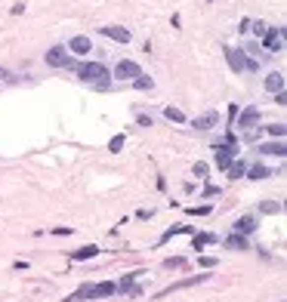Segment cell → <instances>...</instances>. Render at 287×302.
<instances>
[{"label":"cell","mask_w":287,"mask_h":302,"mask_svg":"<svg viewBox=\"0 0 287 302\" xmlns=\"http://www.w3.org/2000/svg\"><path fill=\"white\" fill-rule=\"evenodd\" d=\"M74 74L93 90H108L111 87V71L102 62H74Z\"/></svg>","instance_id":"obj_1"},{"label":"cell","mask_w":287,"mask_h":302,"mask_svg":"<svg viewBox=\"0 0 287 302\" xmlns=\"http://www.w3.org/2000/svg\"><path fill=\"white\" fill-rule=\"evenodd\" d=\"M225 62H228V68L232 71H238V74H244V71H256L259 68V62L256 59H250V56H244L241 50H235V46H225Z\"/></svg>","instance_id":"obj_2"},{"label":"cell","mask_w":287,"mask_h":302,"mask_svg":"<svg viewBox=\"0 0 287 302\" xmlns=\"http://www.w3.org/2000/svg\"><path fill=\"white\" fill-rule=\"evenodd\" d=\"M43 59H47V65H50V68H74V56L68 53L65 46H50Z\"/></svg>","instance_id":"obj_3"},{"label":"cell","mask_w":287,"mask_h":302,"mask_svg":"<svg viewBox=\"0 0 287 302\" xmlns=\"http://www.w3.org/2000/svg\"><path fill=\"white\" fill-rule=\"evenodd\" d=\"M235 118H238V126H241L244 133H256V130H259V118H262V114H259L256 105H250V108H244V111H238Z\"/></svg>","instance_id":"obj_4"},{"label":"cell","mask_w":287,"mask_h":302,"mask_svg":"<svg viewBox=\"0 0 287 302\" xmlns=\"http://www.w3.org/2000/svg\"><path fill=\"white\" fill-rule=\"evenodd\" d=\"M238 157V145H228V142H223V145H216V154H213V164L220 167L223 173L228 170V164Z\"/></svg>","instance_id":"obj_5"},{"label":"cell","mask_w":287,"mask_h":302,"mask_svg":"<svg viewBox=\"0 0 287 302\" xmlns=\"http://www.w3.org/2000/svg\"><path fill=\"white\" fill-rule=\"evenodd\" d=\"M262 46H266L269 53H281L284 50V28H266V34H262Z\"/></svg>","instance_id":"obj_6"},{"label":"cell","mask_w":287,"mask_h":302,"mask_svg":"<svg viewBox=\"0 0 287 302\" xmlns=\"http://www.w3.org/2000/svg\"><path fill=\"white\" fill-rule=\"evenodd\" d=\"M139 74H142L139 62H133V59H121L118 65H114V74H111V77H118V80H133V77H139Z\"/></svg>","instance_id":"obj_7"},{"label":"cell","mask_w":287,"mask_h":302,"mask_svg":"<svg viewBox=\"0 0 287 302\" xmlns=\"http://www.w3.org/2000/svg\"><path fill=\"white\" fill-rule=\"evenodd\" d=\"M207 281V274H191V277H186V281H176V284H170V287H164L158 293V299H164V296H170V293H176V290H186V287H194V284H204Z\"/></svg>","instance_id":"obj_8"},{"label":"cell","mask_w":287,"mask_h":302,"mask_svg":"<svg viewBox=\"0 0 287 302\" xmlns=\"http://www.w3.org/2000/svg\"><path fill=\"white\" fill-rule=\"evenodd\" d=\"M71 56H87V53H93V40L90 37H84V34H77V37H71L68 40V46H65Z\"/></svg>","instance_id":"obj_9"},{"label":"cell","mask_w":287,"mask_h":302,"mask_svg":"<svg viewBox=\"0 0 287 302\" xmlns=\"http://www.w3.org/2000/svg\"><path fill=\"white\" fill-rule=\"evenodd\" d=\"M99 34H105V37L114 40V43H130V37H133V34L127 28H121V25H105V28H99Z\"/></svg>","instance_id":"obj_10"},{"label":"cell","mask_w":287,"mask_h":302,"mask_svg":"<svg viewBox=\"0 0 287 302\" xmlns=\"http://www.w3.org/2000/svg\"><path fill=\"white\" fill-rule=\"evenodd\" d=\"M194 130H201V133H207V130H213L216 123H220V114L216 111H207V114H201V118H194V121H189Z\"/></svg>","instance_id":"obj_11"},{"label":"cell","mask_w":287,"mask_h":302,"mask_svg":"<svg viewBox=\"0 0 287 302\" xmlns=\"http://www.w3.org/2000/svg\"><path fill=\"white\" fill-rule=\"evenodd\" d=\"M254 231H256V216H254V213L241 216L238 222H235V235H244V238H250Z\"/></svg>","instance_id":"obj_12"},{"label":"cell","mask_w":287,"mask_h":302,"mask_svg":"<svg viewBox=\"0 0 287 302\" xmlns=\"http://www.w3.org/2000/svg\"><path fill=\"white\" fill-rule=\"evenodd\" d=\"M256 151H259V154H266V157H269V154H272V157H284V154H287V148H284L281 139H275V142H262Z\"/></svg>","instance_id":"obj_13"},{"label":"cell","mask_w":287,"mask_h":302,"mask_svg":"<svg viewBox=\"0 0 287 302\" xmlns=\"http://www.w3.org/2000/svg\"><path fill=\"white\" fill-rule=\"evenodd\" d=\"M223 247H225V250H238V253H244V250H250V241H247L244 235H235V231H232V235L223 241Z\"/></svg>","instance_id":"obj_14"},{"label":"cell","mask_w":287,"mask_h":302,"mask_svg":"<svg viewBox=\"0 0 287 302\" xmlns=\"http://www.w3.org/2000/svg\"><path fill=\"white\" fill-rule=\"evenodd\" d=\"M74 299H77V302H84V299H96V284H80L65 302H74Z\"/></svg>","instance_id":"obj_15"},{"label":"cell","mask_w":287,"mask_h":302,"mask_svg":"<svg viewBox=\"0 0 287 302\" xmlns=\"http://www.w3.org/2000/svg\"><path fill=\"white\" fill-rule=\"evenodd\" d=\"M262 84H266L269 92H281V90H284V74H281V71H269Z\"/></svg>","instance_id":"obj_16"},{"label":"cell","mask_w":287,"mask_h":302,"mask_svg":"<svg viewBox=\"0 0 287 302\" xmlns=\"http://www.w3.org/2000/svg\"><path fill=\"white\" fill-rule=\"evenodd\" d=\"M244 176L259 182V179H269V176H272V170H269L266 164H247V173H244Z\"/></svg>","instance_id":"obj_17"},{"label":"cell","mask_w":287,"mask_h":302,"mask_svg":"<svg viewBox=\"0 0 287 302\" xmlns=\"http://www.w3.org/2000/svg\"><path fill=\"white\" fill-rule=\"evenodd\" d=\"M93 256H99V247H96V243H87V247H80V250L71 253L74 262H87V259H93Z\"/></svg>","instance_id":"obj_18"},{"label":"cell","mask_w":287,"mask_h":302,"mask_svg":"<svg viewBox=\"0 0 287 302\" xmlns=\"http://www.w3.org/2000/svg\"><path fill=\"white\" fill-rule=\"evenodd\" d=\"M244 173H247V160H232L228 170H225V176L235 182V179H244Z\"/></svg>","instance_id":"obj_19"},{"label":"cell","mask_w":287,"mask_h":302,"mask_svg":"<svg viewBox=\"0 0 287 302\" xmlns=\"http://www.w3.org/2000/svg\"><path fill=\"white\" fill-rule=\"evenodd\" d=\"M281 210H284V207H281V201H272V197L259 204V213H266V216H278Z\"/></svg>","instance_id":"obj_20"},{"label":"cell","mask_w":287,"mask_h":302,"mask_svg":"<svg viewBox=\"0 0 287 302\" xmlns=\"http://www.w3.org/2000/svg\"><path fill=\"white\" fill-rule=\"evenodd\" d=\"M139 274H142V272H130V274H124L121 281H118V293H124V296H127V290L136 284V277H139Z\"/></svg>","instance_id":"obj_21"},{"label":"cell","mask_w":287,"mask_h":302,"mask_svg":"<svg viewBox=\"0 0 287 302\" xmlns=\"http://www.w3.org/2000/svg\"><path fill=\"white\" fill-rule=\"evenodd\" d=\"M164 118H167L170 123H189V118H186V114H182L179 108H173V105H170V108H164Z\"/></svg>","instance_id":"obj_22"},{"label":"cell","mask_w":287,"mask_h":302,"mask_svg":"<svg viewBox=\"0 0 287 302\" xmlns=\"http://www.w3.org/2000/svg\"><path fill=\"white\" fill-rule=\"evenodd\" d=\"M241 53H244V56H250V59H256V62L262 59V56H266V53H262V46H259L256 40H250V43H247V46H244V50H241Z\"/></svg>","instance_id":"obj_23"},{"label":"cell","mask_w":287,"mask_h":302,"mask_svg":"<svg viewBox=\"0 0 287 302\" xmlns=\"http://www.w3.org/2000/svg\"><path fill=\"white\" fill-rule=\"evenodd\" d=\"M173 235H194V228L191 225H173L170 231H164V238H160V241H170Z\"/></svg>","instance_id":"obj_24"},{"label":"cell","mask_w":287,"mask_h":302,"mask_svg":"<svg viewBox=\"0 0 287 302\" xmlns=\"http://www.w3.org/2000/svg\"><path fill=\"white\" fill-rule=\"evenodd\" d=\"M130 84H133L136 90H142V92H145V90H152V87H155V80L148 77V74H139V77H133Z\"/></svg>","instance_id":"obj_25"},{"label":"cell","mask_w":287,"mask_h":302,"mask_svg":"<svg viewBox=\"0 0 287 302\" xmlns=\"http://www.w3.org/2000/svg\"><path fill=\"white\" fill-rule=\"evenodd\" d=\"M186 259H182V256H170V259H164V269L167 272H179V269H186Z\"/></svg>","instance_id":"obj_26"},{"label":"cell","mask_w":287,"mask_h":302,"mask_svg":"<svg viewBox=\"0 0 287 302\" xmlns=\"http://www.w3.org/2000/svg\"><path fill=\"white\" fill-rule=\"evenodd\" d=\"M111 293H118V284H111V281L96 284V299H99V296H111Z\"/></svg>","instance_id":"obj_27"},{"label":"cell","mask_w":287,"mask_h":302,"mask_svg":"<svg viewBox=\"0 0 287 302\" xmlns=\"http://www.w3.org/2000/svg\"><path fill=\"white\" fill-rule=\"evenodd\" d=\"M262 130H266V133H269L272 139H284V133H287V126H284V123L278 121V123H269V126H262Z\"/></svg>","instance_id":"obj_28"},{"label":"cell","mask_w":287,"mask_h":302,"mask_svg":"<svg viewBox=\"0 0 287 302\" xmlns=\"http://www.w3.org/2000/svg\"><path fill=\"white\" fill-rule=\"evenodd\" d=\"M213 241H216L213 235H194V238H191V247H194V250H204V247L213 243Z\"/></svg>","instance_id":"obj_29"},{"label":"cell","mask_w":287,"mask_h":302,"mask_svg":"<svg viewBox=\"0 0 287 302\" xmlns=\"http://www.w3.org/2000/svg\"><path fill=\"white\" fill-rule=\"evenodd\" d=\"M124 142H127V136H124V133H118V136H111V142H108V151H111V154H118V151L124 148Z\"/></svg>","instance_id":"obj_30"},{"label":"cell","mask_w":287,"mask_h":302,"mask_svg":"<svg viewBox=\"0 0 287 302\" xmlns=\"http://www.w3.org/2000/svg\"><path fill=\"white\" fill-rule=\"evenodd\" d=\"M198 265H201V269H216V265H220V259H216V256H201Z\"/></svg>","instance_id":"obj_31"},{"label":"cell","mask_w":287,"mask_h":302,"mask_svg":"<svg viewBox=\"0 0 287 302\" xmlns=\"http://www.w3.org/2000/svg\"><path fill=\"white\" fill-rule=\"evenodd\" d=\"M207 170H210V167L204 164V160H198V164L191 167V173H194V176H198V179H204V176H207Z\"/></svg>","instance_id":"obj_32"},{"label":"cell","mask_w":287,"mask_h":302,"mask_svg":"<svg viewBox=\"0 0 287 302\" xmlns=\"http://www.w3.org/2000/svg\"><path fill=\"white\" fill-rule=\"evenodd\" d=\"M50 235H59V238H68V235H74V228H71V225H59V228H50Z\"/></svg>","instance_id":"obj_33"},{"label":"cell","mask_w":287,"mask_h":302,"mask_svg":"<svg viewBox=\"0 0 287 302\" xmlns=\"http://www.w3.org/2000/svg\"><path fill=\"white\" fill-rule=\"evenodd\" d=\"M266 28H269L266 22H250V31H254L256 37H262V34H266Z\"/></svg>","instance_id":"obj_34"},{"label":"cell","mask_w":287,"mask_h":302,"mask_svg":"<svg viewBox=\"0 0 287 302\" xmlns=\"http://www.w3.org/2000/svg\"><path fill=\"white\" fill-rule=\"evenodd\" d=\"M127 296H130V299H142L145 293H142V287H136V284H133V287L127 290Z\"/></svg>","instance_id":"obj_35"},{"label":"cell","mask_w":287,"mask_h":302,"mask_svg":"<svg viewBox=\"0 0 287 302\" xmlns=\"http://www.w3.org/2000/svg\"><path fill=\"white\" fill-rule=\"evenodd\" d=\"M275 105H281V108L287 105V92H284V90H281V92H275Z\"/></svg>","instance_id":"obj_36"},{"label":"cell","mask_w":287,"mask_h":302,"mask_svg":"<svg viewBox=\"0 0 287 302\" xmlns=\"http://www.w3.org/2000/svg\"><path fill=\"white\" fill-rule=\"evenodd\" d=\"M250 22H254V19H241V25H238V31H241V34H247V31H250Z\"/></svg>","instance_id":"obj_37"},{"label":"cell","mask_w":287,"mask_h":302,"mask_svg":"<svg viewBox=\"0 0 287 302\" xmlns=\"http://www.w3.org/2000/svg\"><path fill=\"white\" fill-rule=\"evenodd\" d=\"M213 194H220V188H216V185H207V188H204V197H213Z\"/></svg>","instance_id":"obj_38"},{"label":"cell","mask_w":287,"mask_h":302,"mask_svg":"<svg viewBox=\"0 0 287 302\" xmlns=\"http://www.w3.org/2000/svg\"><path fill=\"white\" fill-rule=\"evenodd\" d=\"M191 213H198V216H207V213H210V207H191Z\"/></svg>","instance_id":"obj_39"},{"label":"cell","mask_w":287,"mask_h":302,"mask_svg":"<svg viewBox=\"0 0 287 302\" xmlns=\"http://www.w3.org/2000/svg\"><path fill=\"white\" fill-rule=\"evenodd\" d=\"M136 121H139V126H152V118H145V114H139Z\"/></svg>","instance_id":"obj_40"}]
</instances>
